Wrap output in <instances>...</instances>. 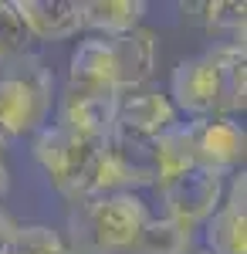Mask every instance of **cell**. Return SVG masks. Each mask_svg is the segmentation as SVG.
<instances>
[{"label": "cell", "instance_id": "9a60e30c", "mask_svg": "<svg viewBox=\"0 0 247 254\" xmlns=\"http://www.w3.org/2000/svg\"><path fill=\"white\" fill-rule=\"evenodd\" d=\"M193 231L170 217H149L142 234L135 237L129 254H190Z\"/></svg>", "mask_w": 247, "mask_h": 254}, {"label": "cell", "instance_id": "5bb4252c", "mask_svg": "<svg viewBox=\"0 0 247 254\" xmlns=\"http://www.w3.org/2000/svg\"><path fill=\"white\" fill-rule=\"evenodd\" d=\"M186 170H193V129L190 122H176L156 136V187L176 180Z\"/></svg>", "mask_w": 247, "mask_h": 254}, {"label": "cell", "instance_id": "30bf717a", "mask_svg": "<svg viewBox=\"0 0 247 254\" xmlns=\"http://www.w3.org/2000/svg\"><path fill=\"white\" fill-rule=\"evenodd\" d=\"M68 88L75 92H105L119 95V78H115V55L109 38H85L71 51L68 61Z\"/></svg>", "mask_w": 247, "mask_h": 254}, {"label": "cell", "instance_id": "7c38bea8", "mask_svg": "<svg viewBox=\"0 0 247 254\" xmlns=\"http://www.w3.org/2000/svg\"><path fill=\"white\" fill-rule=\"evenodd\" d=\"M34 41H68L81 31L78 0H14Z\"/></svg>", "mask_w": 247, "mask_h": 254}, {"label": "cell", "instance_id": "8992f818", "mask_svg": "<svg viewBox=\"0 0 247 254\" xmlns=\"http://www.w3.org/2000/svg\"><path fill=\"white\" fill-rule=\"evenodd\" d=\"M193 129V166L227 180L244 170L247 132L237 119H190Z\"/></svg>", "mask_w": 247, "mask_h": 254}, {"label": "cell", "instance_id": "7a4b0ae2", "mask_svg": "<svg viewBox=\"0 0 247 254\" xmlns=\"http://www.w3.org/2000/svg\"><path fill=\"white\" fill-rule=\"evenodd\" d=\"M102 149H105V142L75 136L61 126H44L38 129V139H34V156H38L41 170L51 176L58 193L68 196L71 203H85L95 196Z\"/></svg>", "mask_w": 247, "mask_h": 254}, {"label": "cell", "instance_id": "e0dca14e", "mask_svg": "<svg viewBox=\"0 0 247 254\" xmlns=\"http://www.w3.org/2000/svg\"><path fill=\"white\" fill-rule=\"evenodd\" d=\"M31 48H34V38L24 17L17 14L14 0H0V61L24 58V55H31Z\"/></svg>", "mask_w": 247, "mask_h": 254}, {"label": "cell", "instance_id": "3957f363", "mask_svg": "<svg viewBox=\"0 0 247 254\" xmlns=\"http://www.w3.org/2000/svg\"><path fill=\"white\" fill-rule=\"evenodd\" d=\"M55 102V75L34 55L17 58V68L0 75V132L31 136L44 129Z\"/></svg>", "mask_w": 247, "mask_h": 254}, {"label": "cell", "instance_id": "ffe728a7", "mask_svg": "<svg viewBox=\"0 0 247 254\" xmlns=\"http://www.w3.org/2000/svg\"><path fill=\"white\" fill-rule=\"evenodd\" d=\"M7 190H10V173H7V166H3V159H0V203H3Z\"/></svg>", "mask_w": 247, "mask_h": 254}, {"label": "cell", "instance_id": "277c9868", "mask_svg": "<svg viewBox=\"0 0 247 254\" xmlns=\"http://www.w3.org/2000/svg\"><path fill=\"white\" fill-rule=\"evenodd\" d=\"M170 102L190 119H224V68L213 48L196 58H183L173 68Z\"/></svg>", "mask_w": 247, "mask_h": 254}, {"label": "cell", "instance_id": "44dd1931", "mask_svg": "<svg viewBox=\"0 0 247 254\" xmlns=\"http://www.w3.org/2000/svg\"><path fill=\"white\" fill-rule=\"evenodd\" d=\"M3 139H7V136H3V132H0V149H3Z\"/></svg>", "mask_w": 247, "mask_h": 254}, {"label": "cell", "instance_id": "2e32d148", "mask_svg": "<svg viewBox=\"0 0 247 254\" xmlns=\"http://www.w3.org/2000/svg\"><path fill=\"white\" fill-rule=\"evenodd\" d=\"M190 10H200V20L210 34H230L227 41L244 44V20L247 7L244 3H230V0H207V3H193Z\"/></svg>", "mask_w": 247, "mask_h": 254}, {"label": "cell", "instance_id": "9c48e42d", "mask_svg": "<svg viewBox=\"0 0 247 254\" xmlns=\"http://www.w3.org/2000/svg\"><path fill=\"white\" fill-rule=\"evenodd\" d=\"M176 122H180V112L173 109L170 95H163L156 88H132V92L115 95V126H122V129L156 139Z\"/></svg>", "mask_w": 247, "mask_h": 254}, {"label": "cell", "instance_id": "52a82bcc", "mask_svg": "<svg viewBox=\"0 0 247 254\" xmlns=\"http://www.w3.org/2000/svg\"><path fill=\"white\" fill-rule=\"evenodd\" d=\"M207 254H247V173H230L220 207L203 224Z\"/></svg>", "mask_w": 247, "mask_h": 254}, {"label": "cell", "instance_id": "5b68a950", "mask_svg": "<svg viewBox=\"0 0 247 254\" xmlns=\"http://www.w3.org/2000/svg\"><path fill=\"white\" fill-rule=\"evenodd\" d=\"M224 187H227L224 176L193 166L186 173H180L176 180L156 187V196H159V203H163V217H170L176 224L196 231V227H203L210 220V214L220 207Z\"/></svg>", "mask_w": 247, "mask_h": 254}, {"label": "cell", "instance_id": "4fadbf2b", "mask_svg": "<svg viewBox=\"0 0 247 254\" xmlns=\"http://www.w3.org/2000/svg\"><path fill=\"white\" fill-rule=\"evenodd\" d=\"M142 0H88L81 3V31H95V38H122L132 34L146 17Z\"/></svg>", "mask_w": 247, "mask_h": 254}, {"label": "cell", "instance_id": "ba28073f", "mask_svg": "<svg viewBox=\"0 0 247 254\" xmlns=\"http://www.w3.org/2000/svg\"><path fill=\"white\" fill-rule=\"evenodd\" d=\"M55 126L75 132V136L105 142L115 129V95L68 88L61 95V102H58V122Z\"/></svg>", "mask_w": 247, "mask_h": 254}, {"label": "cell", "instance_id": "d6986e66", "mask_svg": "<svg viewBox=\"0 0 247 254\" xmlns=\"http://www.w3.org/2000/svg\"><path fill=\"white\" fill-rule=\"evenodd\" d=\"M20 224H14L10 217L0 210V254H10V244H14V234H17Z\"/></svg>", "mask_w": 247, "mask_h": 254}, {"label": "cell", "instance_id": "ac0fdd59", "mask_svg": "<svg viewBox=\"0 0 247 254\" xmlns=\"http://www.w3.org/2000/svg\"><path fill=\"white\" fill-rule=\"evenodd\" d=\"M10 254H75V251L58 231L44 227V224H27V227H17Z\"/></svg>", "mask_w": 247, "mask_h": 254}, {"label": "cell", "instance_id": "8fae6325", "mask_svg": "<svg viewBox=\"0 0 247 254\" xmlns=\"http://www.w3.org/2000/svg\"><path fill=\"white\" fill-rule=\"evenodd\" d=\"M115 55V78H119V95L132 92V88H146V81L156 71L159 61V44L149 27H135L132 34L122 38H109Z\"/></svg>", "mask_w": 247, "mask_h": 254}, {"label": "cell", "instance_id": "6da1fadb", "mask_svg": "<svg viewBox=\"0 0 247 254\" xmlns=\"http://www.w3.org/2000/svg\"><path fill=\"white\" fill-rule=\"evenodd\" d=\"M149 207L139 193H105L78 203L71 217L75 254H129L149 224Z\"/></svg>", "mask_w": 247, "mask_h": 254}]
</instances>
